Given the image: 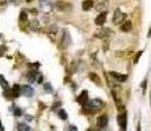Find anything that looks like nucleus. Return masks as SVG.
Returning <instances> with one entry per match:
<instances>
[{"label": "nucleus", "instance_id": "4", "mask_svg": "<svg viewBox=\"0 0 151 131\" xmlns=\"http://www.w3.org/2000/svg\"><path fill=\"white\" fill-rule=\"evenodd\" d=\"M56 8H58L59 11H62V12H70V11L72 9V5H71L70 3H67V1L59 0V1L56 3Z\"/></svg>", "mask_w": 151, "mask_h": 131}, {"label": "nucleus", "instance_id": "8", "mask_svg": "<svg viewBox=\"0 0 151 131\" xmlns=\"http://www.w3.org/2000/svg\"><path fill=\"white\" fill-rule=\"evenodd\" d=\"M118 125L121 130H126V114L125 113H120L118 115Z\"/></svg>", "mask_w": 151, "mask_h": 131}, {"label": "nucleus", "instance_id": "13", "mask_svg": "<svg viewBox=\"0 0 151 131\" xmlns=\"http://www.w3.org/2000/svg\"><path fill=\"white\" fill-rule=\"evenodd\" d=\"M33 93H34V91H33L30 87H28V85L21 87V94H25L26 97H32Z\"/></svg>", "mask_w": 151, "mask_h": 131}, {"label": "nucleus", "instance_id": "10", "mask_svg": "<svg viewBox=\"0 0 151 131\" xmlns=\"http://www.w3.org/2000/svg\"><path fill=\"white\" fill-rule=\"evenodd\" d=\"M110 76L113 79H116L117 81L122 83V81H126L127 80V76L124 75V74H118V72H110Z\"/></svg>", "mask_w": 151, "mask_h": 131}, {"label": "nucleus", "instance_id": "1", "mask_svg": "<svg viewBox=\"0 0 151 131\" xmlns=\"http://www.w3.org/2000/svg\"><path fill=\"white\" fill-rule=\"evenodd\" d=\"M125 18H126V14L124 13L120 8H117L114 11V13H113V24H114V25H120L121 22L125 20Z\"/></svg>", "mask_w": 151, "mask_h": 131}, {"label": "nucleus", "instance_id": "23", "mask_svg": "<svg viewBox=\"0 0 151 131\" xmlns=\"http://www.w3.org/2000/svg\"><path fill=\"white\" fill-rule=\"evenodd\" d=\"M38 26H40V22L37 20H33L32 22H30V28H32V29H37Z\"/></svg>", "mask_w": 151, "mask_h": 131}, {"label": "nucleus", "instance_id": "27", "mask_svg": "<svg viewBox=\"0 0 151 131\" xmlns=\"http://www.w3.org/2000/svg\"><path fill=\"white\" fill-rule=\"evenodd\" d=\"M45 89H46V91H51V87L49 85V84H45Z\"/></svg>", "mask_w": 151, "mask_h": 131}, {"label": "nucleus", "instance_id": "5", "mask_svg": "<svg viewBox=\"0 0 151 131\" xmlns=\"http://www.w3.org/2000/svg\"><path fill=\"white\" fill-rule=\"evenodd\" d=\"M95 5L96 11H99V12H107V8H108V0H97Z\"/></svg>", "mask_w": 151, "mask_h": 131}, {"label": "nucleus", "instance_id": "22", "mask_svg": "<svg viewBox=\"0 0 151 131\" xmlns=\"http://www.w3.org/2000/svg\"><path fill=\"white\" fill-rule=\"evenodd\" d=\"M58 114H59V117H60V119H67V113L63 109H60L59 111H58Z\"/></svg>", "mask_w": 151, "mask_h": 131}, {"label": "nucleus", "instance_id": "25", "mask_svg": "<svg viewBox=\"0 0 151 131\" xmlns=\"http://www.w3.org/2000/svg\"><path fill=\"white\" fill-rule=\"evenodd\" d=\"M11 1H13V0H0V5H5V4H8V3Z\"/></svg>", "mask_w": 151, "mask_h": 131}, {"label": "nucleus", "instance_id": "6", "mask_svg": "<svg viewBox=\"0 0 151 131\" xmlns=\"http://www.w3.org/2000/svg\"><path fill=\"white\" fill-rule=\"evenodd\" d=\"M131 28H133V24H131V21H129V20H124L120 24V29H121V32H124V33H129L131 30Z\"/></svg>", "mask_w": 151, "mask_h": 131}, {"label": "nucleus", "instance_id": "12", "mask_svg": "<svg viewBox=\"0 0 151 131\" xmlns=\"http://www.w3.org/2000/svg\"><path fill=\"white\" fill-rule=\"evenodd\" d=\"M87 101H88V92H87V91H83L82 93H80V96L78 97V102L80 104V105H84Z\"/></svg>", "mask_w": 151, "mask_h": 131}, {"label": "nucleus", "instance_id": "11", "mask_svg": "<svg viewBox=\"0 0 151 131\" xmlns=\"http://www.w3.org/2000/svg\"><path fill=\"white\" fill-rule=\"evenodd\" d=\"M88 78H89V80H92L96 85L101 87V79L99 78V75H97V74H95V72H91V74H88Z\"/></svg>", "mask_w": 151, "mask_h": 131}, {"label": "nucleus", "instance_id": "33", "mask_svg": "<svg viewBox=\"0 0 151 131\" xmlns=\"http://www.w3.org/2000/svg\"><path fill=\"white\" fill-rule=\"evenodd\" d=\"M0 38H1V34H0Z\"/></svg>", "mask_w": 151, "mask_h": 131}, {"label": "nucleus", "instance_id": "26", "mask_svg": "<svg viewBox=\"0 0 151 131\" xmlns=\"http://www.w3.org/2000/svg\"><path fill=\"white\" fill-rule=\"evenodd\" d=\"M14 114H16V117H20V115H21V110L16 109V110H14Z\"/></svg>", "mask_w": 151, "mask_h": 131}, {"label": "nucleus", "instance_id": "7", "mask_svg": "<svg viewBox=\"0 0 151 131\" xmlns=\"http://www.w3.org/2000/svg\"><path fill=\"white\" fill-rule=\"evenodd\" d=\"M105 21H107V12H100V14L96 17V20H95V24L97 26H103L105 24Z\"/></svg>", "mask_w": 151, "mask_h": 131}, {"label": "nucleus", "instance_id": "28", "mask_svg": "<svg viewBox=\"0 0 151 131\" xmlns=\"http://www.w3.org/2000/svg\"><path fill=\"white\" fill-rule=\"evenodd\" d=\"M37 81H38V83H42V76H38V78H37Z\"/></svg>", "mask_w": 151, "mask_h": 131}, {"label": "nucleus", "instance_id": "31", "mask_svg": "<svg viewBox=\"0 0 151 131\" xmlns=\"http://www.w3.org/2000/svg\"><path fill=\"white\" fill-rule=\"evenodd\" d=\"M149 37H151V28H150V32H149V34H147Z\"/></svg>", "mask_w": 151, "mask_h": 131}, {"label": "nucleus", "instance_id": "18", "mask_svg": "<svg viewBox=\"0 0 151 131\" xmlns=\"http://www.w3.org/2000/svg\"><path fill=\"white\" fill-rule=\"evenodd\" d=\"M58 26H56V25H51V26H49V29H47V32L49 33H50V34H56V33H58Z\"/></svg>", "mask_w": 151, "mask_h": 131}, {"label": "nucleus", "instance_id": "3", "mask_svg": "<svg viewBox=\"0 0 151 131\" xmlns=\"http://www.w3.org/2000/svg\"><path fill=\"white\" fill-rule=\"evenodd\" d=\"M109 36H110V30H109L108 28H100L99 30H96V33H95V37L100 38V39L108 38Z\"/></svg>", "mask_w": 151, "mask_h": 131}, {"label": "nucleus", "instance_id": "2", "mask_svg": "<svg viewBox=\"0 0 151 131\" xmlns=\"http://www.w3.org/2000/svg\"><path fill=\"white\" fill-rule=\"evenodd\" d=\"M71 43V37H70V33L65 29L62 32V37H60V42H59V46L62 49H66L67 46Z\"/></svg>", "mask_w": 151, "mask_h": 131}, {"label": "nucleus", "instance_id": "32", "mask_svg": "<svg viewBox=\"0 0 151 131\" xmlns=\"http://www.w3.org/2000/svg\"><path fill=\"white\" fill-rule=\"evenodd\" d=\"M25 1H26V3H32L33 0H25Z\"/></svg>", "mask_w": 151, "mask_h": 131}, {"label": "nucleus", "instance_id": "16", "mask_svg": "<svg viewBox=\"0 0 151 131\" xmlns=\"http://www.w3.org/2000/svg\"><path fill=\"white\" fill-rule=\"evenodd\" d=\"M20 22H21V24L28 22V13H26L25 11H22V12L20 13Z\"/></svg>", "mask_w": 151, "mask_h": 131}, {"label": "nucleus", "instance_id": "24", "mask_svg": "<svg viewBox=\"0 0 151 131\" xmlns=\"http://www.w3.org/2000/svg\"><path fill=\"white\" fill-rule=\"evenodd\" d=\"M142 54H143V51H138V52H137V55H135V58H134V63H135V64L139 62V58H141Z\"/></svg>", "mask_w": 151, "mask_h": 131}, {"label": "nucleus", "instance_id": "17", "mask_svg": "<svg viewBox=\"0 0 151 131\" xmlns=\"http://www.w3.org/2000/svg\"><path fill=\"white\" fill-rule=\"evenodd\" d=\"M38 75V72H36V71H30L28 75H26V78H28L29 81H34L36 80V76Z\"/></svg>", "mask_w": 151, "mask_h": 131}, {"label": "nucleus", "instance_id": "30", "mask_svg": "<svg viewBox=\"0 0 151 131\" xmlns=\"http://www.w3.org/2000/svg\"><path fill=\"white\" fill-rule=\"evenodd\" d=\"M0 130H4V127L1 126V122H0Z\"/></svg>", "mask_w": 151, "mask_h": 131}, {"label": "nucleus", "instance_id": "15", "mask_svg": "<svg viewBox=\"0 0 151 131\" xmlns=\"http://www.w3.org/2000/svg\"><path fill=\"white\" fill-rule=\"evenodd\" d=\"M11 91H12L13 97H18V96L21 94V87H18V85H13V88Z\"/></svg>", "mask_w": 151, "mask_h": 131}, {"label": "nucleus", "instance_id": "29", "mask_svg": "<svg viewBox=\"0 0 151 131\" xmlns=\"http://www.w3.org/2000/svg\"><path fill=\"white\" fill-rule=\"evenodd\" d=\"M142 88H143V91H145V89H146V80H145V81H143V83H142Z\"/></svg>", "mask_w": 151, "mask_h": 131}, {"label": "nucleus", "instance_id": "9", "mask_svg": "<svg viewBox=\"0 0 151 131\" xmlns=\"http://www.w3.org/2000/svg\"><path fill=\"white\" fill-rule=\"evenodd\" d=\"M97 126L99 129H105L108 126V117L107 115H100L99 119H97Z\"/></svg>", "mask_w": 151, "mask_h": 131}, {"label": "nucleus", "instance_id": "19", "mask_svg": "<svg viewBox=\"0 0 151 131\" xmlns=\"http://www.w3.org/2000/svg\"><path fill=\"white\" fill-rule=\"evenodd\" d=\"M17 130H20V131H29L30 127L28 125H25V123H20V125L17 126Z\"/></svg>", "mask_w": 151, "mask_h": 131}, {"label": "nucleus", "instance_id": "14", "mask_svg": "<svg viewBox=\"0 0 151 131\" xmlns=\"http://www.w3.org/2000/svg\"><path fill=\"white\" fill-rule=\"evenodd\" d=\"M93 7V1L92 0H84L83 1V4H82V8H83V11H91V8Z\"/></svg>", "mask_w": 151, "mask_h": 131}, {"label": "nucleus", "instance_id": "20", "mask_svg": "<svg viewBox=\"0 0 151 131\" xmlns=\"http://www.w3.org/2000/svg\"><path fill=\"white\" fill-rule=\"evenodd\" d=\"M0 85L4 88V89H5V88H8V83H7V80L3 78V76H0Z\"/></svg>", "mask_w": 151, "mask_h": 131}, {"label": "nucleus", "instance_id": "21", "mask_svg": "<svg viewBox=\"0 0 151 131\" xmlns=\"http://www.w3.org/2000/svg\"><path fill=\"white\" fill-rule=\"evenodd\" d=\"M4 96H5V98H8V100H11V98H13V96H12V91H9L8 88H5V92H4Z\"/></svg>", "mask_w": 151, "mask_h": 131}]
</instances>
